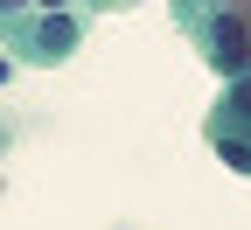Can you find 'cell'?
Wrapping results in <instances>:
<instances>
[{
  "mask_svg": "<svg viewBox=\"0 0 251 230\" xmlns=\"http://www.w3.org/2000/svg\"><path fill=\"white\" fill-rule=\"evenodd\" d=\"M224 7H237V0H216V14H224Z\"/></svg>",
  "mask_w": 251,
  "mask_h": 230,
  "instance_id": "cell-3",
  "label": "cell"
},
{
  "mask_svg": "<svg viewBox=\"0 0 251 230\" xmlns=\"http://www.w3.org/2000/svg\"><path fill=\"white\" fill-rule=\"evenodd\" d=\"M216 153H224L237 175H251V140H237V133H216Z\"/></svg>",
  "mask_w": 251,
  "mask_h": 230,
  "instance_id": "cell-2",
  "label": "cell"
},
{
  "mask_svg": "<svg viewBox=\"0 0 251 230\" xmlns=\"http://www.w3.org/2000/svg\"><path fill=\"white\" fill-rule=\"evenodd\" d=\"M196 35L209 42V63H216L224 77H251V35H244L237 7H224L216 21H196Z\"/></svg>",
  "mask_w": 251,
  "mask_h": 230,
  "instance_id": "cell-1",
  "label": "cell"
}]
</instances>
